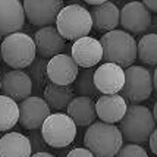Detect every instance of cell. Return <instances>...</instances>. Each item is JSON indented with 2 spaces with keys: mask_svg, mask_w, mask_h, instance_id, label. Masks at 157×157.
<instances>
[{
  "mask_svg": "<svg viewBox=\"0 0 157 157\" xmlns=\"http://www.w3.org/2000/svg\"><path fill=\"white\" fill-rule=\"evenodd\" d=\"M153 85H154V90L157 91V68L154 71V75H153Z\"/></svg>",
  "mask_w": 157,
  "mask_h": 157,
  "instance_id": "obj_34",
  "label": "cell"
},
{
  "mask_svg": "<svg viewBox=\"0 0 157 157\" xmlns=\"http://www.w3.org/2000/svg\"><path fill=\"white\" fill-rule=\"evenodd\" d=\"M25 10L22 2L0 0V35H10L24 27Z\"/></svg>",
  "mask_w": 157,
  "mask_h": 157,
  "instance_id": "obj_15",
  "label": "cell"
},
{
  "mask_svg": "<svg viewBox=\"0 0 157 157\" xmlns=\"http://www.w3.org/2000/svg\"><path fill=\"white\" fill-rule=\"evenodd\" d=\"M66 112L76 126H91L97 117L96 101L91 97H75Z\"/></svg>",
  "mask_w": 157,
  "mask_h": 157,
  "instance_id": "obj_18",
  "label": "cell"
},
{
  "mask_svg": "<svg viewBox=\"0 0 157 157\" xmlns=\"http://www.w3.org/2000/svg\"><path fill=\"white\" fill-rule=\"evenodd\" d=\"M94 84L103 96H113L125 85V71L115 63H103L94 71Z\"/></svg>",
  "mask_w": 157,
  "mask_h": 157,
  "instance_id": "obj_11",
  "label": "cell"
},
{
  "mask_svg": "<svg viewBox=\"0 0 157 157\" xmlns=\"http://www.w3.org/2000/svg\"><path fill=\"white\" fill-rule=\"evenodd\" d=\"M34 43L37 53L43 57H55V56L60 55V52L65 47V38L59 34L56 27H44L40 28L34 35Z\"/></svg>",
  "mask_w": 157,
  "mask_h": 157,
  "instance_id": "obj_16",
  "label": "cell"
},
{
  "mask_svg": "<svg viewBox=\"0 0 157 157\" xmlns=\"http://www.w3.org/2000/svg\"><path fill=\"white\" fill-rule=\"evenodd\" d=\"M121 25L134 35L145 33L151 25V12L143 2H129L121 9Z\"/></svg>",
  "mask_w": 157,
  "mask_h": 157,
  "instance_id": "obj_12",
  "label": "cell"
},
{
  "mask_svg": "<svg viewBox=\"0 0 157 157\" xmlns=\"http://www.w3.org/2000/svg\"><path fill=\"white\" fill-rule=\"evenodd\" d=\"M153 117H154V122L157 123V101L154 103V107H153Z\"/></svg>",
  "mask_w": 157,
  "mask_h": 157,
  "instance_id": "obj_35",
  "label": "cell"
},
{
  "mask_svg": "<svg viewBox=\"0 0 157 157\" xmlns=\"http://www.w3.org/2000/svg\"><path fill=\"white\" fill-rule=\"evenodd\" d=\"M56 28L65 40L76 41L88 37L93 28V18L84 6L72 3L63 6V9L59 12L56 19Z\"/></svg>",
  "mask_w": 157,
  "mask_h": 157,
  "instance_id": "obj_5",
  "label": "cell"
},
{
  "mask_svg": "<svg viewBox=\"0 0 157 157\" xmlns=\"http://www.w3.org/2000/svg\"><path fill=\"white\" fill-rule=\"evenodd\" d=\"M2 93L15 101H24L25 98L31 97L29 94L33 93V79L24 71H9L2 78Z\"/></svg>",
  "mask_w": 157,
  "mask_h": 157,
  "instance_id": "obj_14",
  "label": "cell"
},
{
  "mask_svg": "<svg viewBox=\"0 0 157 157\" xmlns=\"http://www.w3.org/2000/svg\"><path fill=\"white\" fill-rule=\"evenodd\" d=\"M116 157H148V154L140 144H126L122 145Z\"/></svg>",
  "mask_w": 157,
  "mask_h": 157,
  "instance_id": "obj_26",
  "label": "cell"
},
{
  "mask_svg": "<svg viewBox=\"0 0 157 157\" xmlns=\"http://www.w3.org/2000/svg\"><path fill=\"white\" fill-rule=\"evenodd\" d=\"M71 56L76 62L78 66L84 69H90L98 65L103 60V47L101 43L93 37H84L74 41L71 48Z\"/></svg>",
  "mask_w": 157,
  "mask_h": 157,
  "instance_id": "obj_13",
  "label": "cell"
},
{
  "mask_svg": "<svg viewBox=\"0 0 157 157\" xmlns=\"http://www.w3.org/2000/svg\"><path fill=\"white\" fill-rule=\"evenodd\" d=\"M0 93H2V78H0Z\"/></svg>",
  "mask_w": 157,
  "mask_h": 157,
  "instance_id": "obj_36",
  "label": "cell"
},
{
  "mask_svg": "<svg viewBox=\"0 0 157 157\" xmlns=\"http://www.w3.org/2000/svg\"><path fill=\"white\" fill-rule=\"evenodd\" d=\"M90 13L93 18V27H96L98 31L110 33L115 31L121 24V10L112 2H104L101 6L94 7Z\"/></svg>",
  "mask_w": 157,
  "mask_h": 157,
  "instance_id": "obj_20",
  "label": "cell"
},
{
  "mask_svg": "<svg viewBox=\"0 0 157 157\" xmlns=\"http://www.w3.org/2000/svg\"><path fill=\"white\" fill-rule=\"evenodd\" d=\"M74 91H75L78 97H93L96 96L97 88L94 84V71L90 69H82L79 75L74 82Z\"/></svg>",
  "mask_w": 157,
  "mask_h": 157,
  "instance_id": "obj_24",
  "label": "cell"
},
{
  "mask_svg": "<svg viewBox=\"0 0 157 157\" xmlns=\"http://www.w3.org/2000/svg\"><path fill=\"white\" fill-rule=\"evenodd\" d=\"M103 3H104V0H87V5H90V6H101Z\"/></svg>",
  "mask_w": 157,
  "mask_h": 157,
  "instance_id": "obj_32",
  "label": "cell"
},
{
  "mask_svg": "<svg viewBox=\"0 0 157 157\" xmlns=\"http://www.w3.org/2000/svg\"><path fill=\"white\" fill-rule=\"evenodd\" d=\"M153 76L150 71L143 66H131L125 71V85L122 97L129 103H141L150 98L153 93Z\"/></svg>",
  "mask_w": 157,
  "mask_h": 157,
  "instance_id": "obj_7",
  "label": "cell"
},
{
  "mask_svg": "<svg viewBox=\"0 0 157 157\" xmlns=\"http://www.w3.org/2000/svg\"><path fill=\"white\" fill-rule=\"evenodd\" d=\"M29 143H31V147H33V153H47V144L44 141V138L41 135V132L38 129L31 131L29 132Z\"/></svg>",
  "mask_w": 157,
  "mask_h": 157,
  "instance_id": "obj_27",
  "label": "cell"
},
{
  "mask_svg": "<svg viewBox=\"0 0 157 157\" xmlns=\"http://www.w3.org/2000/svg\"><path fill=\"white\" fill-rule=\"evenodd\" d=\"M47 63L48 60L43 59V57H38L33 62V65L29 66V76L31 79L35 82L37 88L40 90L41 87H44V84L47 81Z\"/></svg>",
  "mask_w": 157,
  "mask_h": 157,
  "instance_id": "obj_25",
  "label": "cell"
},
{
  "mask_svg": "<svg viewBox=\"0 0 157 157\" xmlns=\"http://www.w3.org/2000/svg\"><path fill=\"white\" fill-rule=\"evenodd\" d=\"M29 138L21 132H7L0 138V157H31Z\"/></svg>",
  "mask_w": 157,
  "mask_h": 157,
  "instance_id": "obj_19",
  "label": "cell"
},
{
  "mask_svg": "<svg viewBox=\"0 0 157 157\" xmlns=\"http://www.w3.org/2000/svg\"><path fill=\"white\" fill-rule=\"evenodd\" d=\"M0 60H2V50H0Z\"/></svg>",
  "mask_w": 157,
  "mask_h": 157,
  "instance_id": "obj_37",
  "label": "cell"
},
{
  "mask_svg": "<svg viewBox=\"0 0 157 157\" xmlns=\"http://www.w3.org/2000/svg\"><path fill=\"white\" fill-rule=\"evenodd\" d=\"M79 75V68L72 56L60 53L52 57L47 63V78L52 84L71 87Z\"/></svg>",
  "mask_w": 157,
  "mask_h": 157,
  "instance_id": "obj_9",
  "label": "cell"
},
{
  "mask_svg": "<svg viewBox=\"0 0 157 157\" xmlns=\"http://www.w3.org/2000/svg\"><path fill=\"white\" fill-rule=\"evenodd\" d=\"M143 5L147 7L150 12H154V13L157 15V0H144Z\"/></svg>",
  "mask_w": 157,
  "mask_h": 157,
  "instance_id": "obj_30",
  "label": "cell"
},
{
  "mask_svg": "<svg viewBox=\"0 0 157 157\" xmlns=\"http://www.w3.org/2000/svg\"><path fill=\"white\" fill-rule=\"evenodd\" d=\"M74 98H75V91L71 87L56 85V84L50 82L44 88V101L47 103L48 107L53 110L68 109V106Z\"/></svg>",
  "mask_w": 157,
  "mask_h": 157,
  "instance_id": "obj_21",
  "label": "cell"
},
{
  "mask_svg": "<svg viewBox=\"0 0 157 157\" xmlns=\"http://www.w3.org/2000/svg\"><path fill=\"white\" fill-rule=\"evenodd\" d=\"M103 60L104 63H115L121 68H131L138 57L137 41L122 29L110 31L101 37Z\"/></svg>",
  "mask_w": 157,
  "mask_h": 157,
  "instance_id": "obj_1",
  "label": "cell"
},
{
  "mask_svg": "<svg viewBox=\"0 0 157 157\" xmlns=\"http://www.w3.org/2000/svg\"><path fill=\"white\" fill-rule=\"evenodd\" d=\"M25 18L37 27H52L63 9L60 0H25L22 2Z\"/></svg>",
  "mask_w": 157,
  "mask_h": 157,
  "instance_id": "obj_8",
  "label": "cell"
},
{
  "mask_svg": "<svg viewBox=\"0 0 157 157\" xmlns=\"http://www.w3.org/2000/svg\"><path fill=\"white\" fill-rule=\"evenodd\" d=\"M128 104L126 100L119 94L113 96H100L96 101L97 116L101 119V122L106 123H116L121 122L123 116L126 115Z\"/></svg>",
  "mask_w": 157,
  "mask_h": 157,
  "instance_id": "obj_17",
  "label": "cell"
},
{
  "mask_svg": "<svg viewBox=\"0 0 157 157\" xmlns=\"http://www.w3.org/2000/svg\"><path fill=\"white\" fill-rule=\"evenodd\" d=\"M0 50L5 63L18 71L31 66L37 59L34 38L25 33H15L5 37L0 44Z\"/></svg>",
  "mask_w": 157,
  "mask_h": 157,
  "instance_id": "obj_4",
  "label": "cell"
},
{
  "mask_svg": "<svg viewBox=\"0 0 157 157\" xmlns=\"http://www.w3.org/2000/svg\"><path fill=\"white\" fill-rule=\"evenodd\" d=\"M119 129L122 132L123 140L129 144H141L148 141L156 129V122L153 117V112L145 106L132 104L128 107L126 115L121 121Z\"/></svg>",
  "mask_w": 157,
  "mask_h": 157,
  "instance_id": "obj_3",
  "label": "cell"
},
{
  "mask_svg": "<svg viewBox=\"0 0 157 157\" xmlns=\"http://www.w3.org/2000/svg\"><path fill=\"white\" fill-rule=\"evenodd\" d=\"M48 116L50 107L41 97H28L19 103V123L25 129H40Z\"/></svg>",
  "mask_w": 157,
  "mask_h": 157,
  "instance_id": "obj_10",
  "label": "cell"
},
{
  "mask_svg": "<svg viewBox=\"0 0 157 157\" xmlns=\"http://www.w3.org/2000/svg\"><path fill=\"white\" fill-rule=\"evenodd\" d=\"M138 59L145 65L157 66V34H145L137 43Z\"/></svg>",
  "mask_w": 157,
  "mask_h": 157,
  "instance_id": "obj_23",
  "label": "cell"
},
{
  "mask_svg": "<svg viewBox=\"0 0 157 157\" xmlns=\"http://www.w3.org/2000/svg\"><path fill=\"white\" fill-rule=\"evenodd\" d=\"M19 122V104L10 97L0 96V132L12 129Z\"/></svg>",
  "mask_w": 157,
  "mask_h": 157,
  "instance_id": "obj_22",
  "label": "cell"
},
{
  "mask_svg": "<svg viewBox=\"0 0 157 157\" xmlns=\"http://www.w3.org/2000/svg\"><path fill=\"white\" fill-rule=\"evenodd\" d=\"M148 143H150V150L153 151V153L156 154V157H157V128L153 131V134H151Z\"/></svg>",
  "mask_w": 157,
  "mask_h": 157,
  "instance_id": "obj_29",
  "label": "cell"
},
{
  "mask_svg": "<svg viewBox=\"0 0 157 157\" xmlns=\"http://www.w3.org/2000/svg\"><path fill=\"white\" fill-rule=\"evenodd\" d=\"M148 34H157V15L151 18V25L148 28Z\"/></svg>",
  "mask_w": 157,
  "mask_h": 157,
  "instance_id": "obj_31",
  "label": "cell"
},
{
  "mask_svg": "<svg viewBox=\"0 0 157 157\" xmlns=\"http://www.w3.org/2000/svg\"><path fill=\"white\" fill-rule=\"evenodd\" d=\"M31 157H55L53 154H50V153H35V154H33Z\"/></svg>",
  "mask_w": 157,
  "mask_h": 157,
  "instance_id": "obj_33",
  "label": "cell"
},
{
  "mask_svg": "<svg viewBox=\"0 0 157 157\" xmlns=\"http://www.w3.org/2000/svg\"><path fill=\"white\" fill-rule=\"evenodd\" d=\"M66 157H94V154L88 150V148H84V147H78V148H74L68 153Z\"/></svg>",
  "mask_w": 157,
  "mask_h": 157,
  "instance_id": "obj_28",
  "label": "cell"
},
{
  "mask_svg": "<svg viewBox=\"0 0 157 157\" xmlns=\"http://www.w3.org/2000/svg\"><path fill=\"white\" fill-rule=\"evenodd\" d=\"M122 141L121 129L101 121L88 126L84 135L85 148H88L94 157H115L122 148Z\"/></svg>",
  "mask_w": 157,
  "mask_h": 157,
  "instance_id": "obj_2",
  "label": "cell"
},
{
  "mask_svg": "<svg viewBox=\"0 0 157 157\" xmlns=\"http://www.w3.org/2000/svg\"><path fill=\"white\" fill-rule=\"evenodd\" d=\"M41 135L47 145L63 148L74 143L76 137V125L68 113H53L41 126Z\"/></svg>",
  "mask_w": 157,
  "mask_h": 157,
  "instance_id": "obj_6",
  "label": "cell"
}]
</instances>
